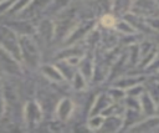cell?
Returning a JSON list of instances; mask_svg holds the SVG:
<instances>
[{
	"mask_svg": "<svg viewBox=\"0 0 159 133\" xmlns=\"http://www.w3.org/2000/svg\"><path fill=\"white\" fill-rule=\"evenodd\" d=\"M1 106H2V103H1V101H0V113H1V111H2V109H1Z\"/></svg>",
	"mask_w": 159,
	"mask_h": 133,
	"instance_id": "cell-1",
	"label": "cell"
}]
</instances>
